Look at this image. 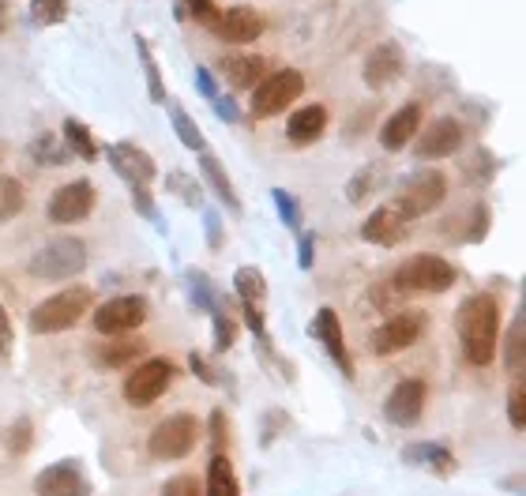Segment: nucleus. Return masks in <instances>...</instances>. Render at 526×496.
<instances>
[{"label":"nucleus","instance_id":"3c124183","mask_svg":"<svg viewBox=\"0 0 526 496\" xmlns=\"http://www.w3.org/2000/svg\"><path fill=\"white\" fill-rule=\"evenodd\" d=\"M188 365H192V372L200 376L203 384H218V372L211 361H203V354H188Z\"/></svg>","mask_w":526,"mask_h":496},{"label":"nucleus","instance_id":"f8f14e48","mask_svg":"<svg viewBox=\"0 0 526 496\" xmlns=\"http://www.w3.org/2000/svg\"><path fill=\"white\" fill-rule=\"evenodd\" d=\"M34 493L38 496H91V478L79 459H61L49 463L46 470L34 474Z\"/></svg>","mask_w":526,"mask_h":496},{"label":"nucleus","instance_id":"7ed1b4c3","mask_svg":"<svg viewBox=\"0 0 526 496\" xmlns=\"http://www.w3.org/2000/svg\"><path fill=\"white\" fill-rule=\"evenodd\" d=\"M91 305H94L91 286H64V290H57L53 297L34 305L31 331L34 335H61L68 327H76Z\"/></svg>","mask_w":526,"mask_h":496},{"label":"nucleus","instance_id":"c85d7f7f","mask_svg":"<svg viewBox=\"0 0 526 496\" xmlns=\"http://www.w3.org/2000/svg\"><path fill=\"white\" fill-rule=\"evenodd\" d=\"M504 365H508L515 376H523L526 365V335H523V312H515L508 335H504Z\"/></svg>","mask_w":526,"mask_h":496},{"label":"nucleus","instance_id":"20e7f679","mask_svg":"<svg viewBox=\"0 0 526 496\" xmlns=\"http://www.w3.org/2000/svg\"><path fill=\"white\" fill-rule=\"evenodd\" d=\"M87 267V245L79 237H53L31 256V279L38 282H68Z\"/></svg>","mask_w":526,"mask_h":496},{"label":"nucleus","instance_id":"aec40b11","mask_svg":"<svg viewBox=\"0 0 526 496\" xmlns=\"http://www.w3.org/2000/svg\"><path fill=\"white\" fill-rule=\"evenodd\" d=\"M403 463L421 466L436 478H451L459 470V459L451 455L448 444H436V440H418V444H406L403 448Z\"/></svg>","mask_w":526,"mask_h":496},{"label":"nucleus","instance_id":"2f4dec72","mask_svg":"<svg viewBox=\"0 0 526 496\" xmlns=\"http://www.w3.org/2000/svg\"><path fill=\"white\" fill-rule=\"evenodd\" d=\"M64 147L72 151V158L79 155L83 162H94V158H98V143H94V136L79 121H64Z\"/></svg>","mask_w":526,"mask_h":496},{"label":"nucleus","instance_id":"f03ea898","mask_svg":"<svg viewBox=\"0 0 526 496\" xmlns=\"http://www.w3.org/2000/svg\"><path fill=\"white\" fill-rule=\"evenodd\" d=\"M455 267L444 260V256H433V252H418L403 264L395 267L391 275V290L399 297H414V294H448L455 286Z\"/></svg>","mask_w":526,"mask_h":496},{"label":"nucleus","instance_id":"864d4df0","mask_svg":"<svg viewBox=\"0 0 526 496\" xmlns=\"http://www.w3.org/2000/svg\"><path fill=\"white\" fill-rule=\"evenodd\" d=\"M263 421H267L271 429H267V433H263L260 440H263V444H271V440H275V436H279L282 429H286V421H290V418H286L282 410H271V414H267V418H263Z\"/></svg>","mask_w":526,"mask_h":496},{"label":"nucleus","instance_id":"423d86ee","mask_svg":"<svg viewBox=\"0 0 526 496\" xmlns=\"http://www.w3.org/2000/svg\"><path fill=\"white\" fill-rule=\"evenodd\" d=\"M200 418L196 414H170L166 421H158L151 440H147V451L158 463H173V459H185L192 455V448L200 444Z\"/></svg>","mask_w":526,"mask_h":496},{"label":"nucleus","instance_id":"bb28decb","mask_svg":"<svg viewBox=\"0 0 526 496\" xmlns=\"http://www.w3.org/2000/svg\"><path fill=\"white\" fill-rule=\"evenodd\" d=\"M233 290H237V301L241 305H263L267 301V282H263L260 267H237L233 275Z\"/></svg>","mask_w":526,"mask_h":496},{"label":"nucleus","instance_id":"f3484780","mask_svg":"<svg viewBox=\"0 0 526 496\" xmlns=\"http://www.w3.org/2000/svg\"><path fill=\"white\" fill-rule=\"evenodd\" d=\"M309 335L320 346H324L327 354H331V361L339 365L342 376H354V365H350V354H346V339H342V324H339V312L335 309H320L316 316H312V327H309Z\"/></svg>","mask_w":526,"mask_h":496},{"label":"nucleus","instance_id":"37998d69","mask_svg":"<svg viewBox=\"0 0 526 496\" xmlns=\"http://www.w3.org/2000/svg\"><path fill=\"white\" fill-rule=\"evenodd\" d=\"M162 496H203V481L192 478V474H181V478H170L162 485Z\"/></svg>","mask_w":526,"mask_h":496},{"label":"nucleus","instance_id":"603ef678","mask_svg":"<svg viewBox=\"0 0 526 496\" xmlns=\"http://www.w3.org/2000/svg\"><path fill=\"white\" fill-rule=\"evenodd\" d=\"M196 87H200V94L207 98V102H215V98H218V83H215V76H211L207 68H196Z\"/></svg>","mask_w":526,"mask_h":496},{"label":"nucleus","instance_id":"0eeeda50","mask_svg":"<svg viewBox=\"0 0 526 496\" xmlns=\"http://www.w3.org/2000/svg\"><path fill=\"white\" fill-rule=\"evenodd\" d=\"M170 384H173V361H166V357H143L140 365L128 372V380H124V403L136 406V410L155 406Z\"/></svg>","mask_w":526,"mask_h":496},{"label":"nucleus","instance_id":"a211bd4d","mask_svg":"<svg viewBox=\"0 0 526 496\" xmlns=\"http://www.w3.org/2000/svg\"><path fill=\"white\" fill-rule=\"evenodd\" d=\"M403 49L395 46V42H380V46H372V53L365 57V87L369 91H384L391 87L395 79L403 76Z\"/></svg>","mask_w":526,"mask_h":496},{"label":"nucleus","instance_id":"ddd939ff","mask_svg":"<svg viewBox=\"0 0 526 496\" xmlns=\"http://www.w3.org/2000/svg\"><path fill=\"white\" fill-rule=\"evenodd\" d=\"M425 399H429V388L425 380H399L384 403V418L395 425V429H410L418 425L421 410H425Z\"/></svg>","mask_w":526,"mask_h":496},{"label":"nucleus","instance_id":"c03bdc74","mask_svg":"<svg viewBox=\"0 0 526 496\" xmlns=\"http://www.w3.org/2000/svg\"><path fill=\"white\" fill-rule=\"evenodd\" d=\"M376 173H380V170H376V166H369L365 173H357V177H350V188H346V200H350V203H361V200H365L372 188H376V185H372V181H376Z\"/></svg>","mask_w":526,"mask_h":496},{"label":"nucleus","instance_id":"39448f33","mask_svg":"<svg viewBox=\"0 0 526 496\" xmlns=\"http://www.w3.org/2000/svg\"><path fill=\"white\" fill-rule=\"evenodd\" d=\"M305 94V76L297 68H279V72H267V76L252 87V117L263 121V117H275L282 109H290Z\"/></svg>","mask_w":526,"mask_h":496},{"label":"nucleus","instance_id":"ea45409f","mask_svg":"<svg viewBox=\"0 0 526 496\" xmlns=\"http://www.w3.org/2000/svg\"><path fill=\"white\" fill-rule=\"evenodd\" d=\"M271 200H275V207H279L282 226H286V230H301V203H297L286 188H275Z\"/></svg>","mask_w":526,"mask_h":496},{"label":"nucleus","instance_id":"f257e3e1","mask_svg":"<svg viewBox=\"0 0 526 496\" xmlns=\"http://www.w3.org/2000/svg\"><path fill=\"white\" fill-rule=\"evenodd\" d=\"M455 335L470 369H489L500 350V305L493 294H470L455 309Z\"/></svg>","mask_w":526,"mask_h":496},{"label":"nucleus","instance_id":"8fccbe9b","mask_svg":"<svg viewBox=\"0 0 526 496\" xmlns=\"http://www.w3.org/2000/svg\"><path fill=\"white\" fill-rule=\"evenodd\" d=\"M485 233H489V207H485V203H478L474 222H470V241L478 245V241H485Z\"/></svg>","mask_w":526,"mask_h":496},{"label":"nucleus","instance_id":"4468645a","mask_svg":"<svg viewBox=\"0 0 526 496\" xmlns=\"http://www.w3.org/2000/svg\"><path fill=\"white\" fill-rule=\"evenodd\" d=\"M418 158L421 162H436V158H448L455 155L459 147H463V124L455 121V117H436L433 124H425L418 128Z\"/></svg>","mask_w":526,"mask_h":496},{"label":"nucleus","instance_id":"473e14b6","mask_svg":"<svg viewBox=\"0 0 526 496\" xmlns=\"http://www.w3.org/2000/svg\"><path fill=\"white\" fill-rule=\"evenodd\" d=\"M31 155L38 166H64V162H72V151H68L64 143L53 140V132H42V136L31 143Z\"/></svg>","mask_w":526,"mask_h":496},{"label":"nucleus","instance_id":"c756f323","mask_svg":"<svg viewBox=\"0 0 526 496\" xmlns=\"http://www.w3.org/2000/svg\"><path fill=\"white\" fill-rule=\"evenodd\" d=\"M185 275H188V294H192V305H196V309H203V312L222 309V301H226V297L215 290V282L207 279L203 271H196V267L185 271Z\"/></svg>","mask_w":526,"mask_h":496},{"label":"nucleus","instance_id":"58836bf2","mask_svg":"<svg viewBox=\"0 0 526 496\" xmlns=\"http://www.w3.org/2000/svg\"><path fill=\"white\" fill-rule=\"evenodd\" d=\"M128 188H132V207H136V211H140L158 233H166V222H162V215H158V203H155V196L147 192V185H128Z\"/></svg>","mask_w":526,"mask_h":496},{"label":"nucleus","instance_id":"5701e85b","mask_svg":"<svg viewBox=\"0 0 526 496\" xmlns=\"http://www.w3.org/2000/svg\"><path fill=\"white\" fill-rule=\"evenodd\" d=\"M327 132V109L324 106H301L294 109V117L286 121V140L294 147H309Z\"/></svg>","mask_w":526,"mask_h":496},{"label":"nucleus","instance_id":"4c0bfd02","mask_svg":"<svg viewBox=\"0 0 526 496\" xmlns=\"http://www.w3.org/2000/svg\"><path fill=\"white\" fill-rule=\"evenodd\" d=\"M211 320H215V354H230L233 342H237V324H233V316L226 309H215L211 312Z\"/></svg>","mask_w":526,"mask_h":496},{"label":"nucleus","instance_id":"72a5a7b5","mask_svg":"<svg viewBox=\"0 0 526 496\" xmlns=\"http://www.w3.org/2000/svg\"><path fill=\"white\" fill-rule=\"evenodd\" d=\"M170 121H173V132H177V140L185 143L188 151H203V147H207V143H203V132L196 128V121L188 117L185 106H173L170 109Z\"/></svg>","mask_w":526,"mask_h":496},{"label":"nucleus","instance_id":"9d476101","mask_svg":"<svg viewBox=\"0 0 526 496\" xmlns=\"http://www.w3.org/2000/svg\"><path fill=\"white\" fill-rule=\"evenodd\" d=\"M421 335H425V316L421 312H399V316H391L372 331L369 350L376 357H391L399 350H410Z\"/></svg>","mask_w":526,"mask_h":496},{"label":"nucleus","instance_id":"49530a36","mask_svg":"<svg viewBox=\"0 0 526 496\" xmlns=\"http://www.w3.org/2000/svg\"><path fill=\"white\" fill-rule=\"evenodd\" d=\"M185 12L196 19V23H203V27H215V19H218L215 0H185Z\"/></svg>","mask_w":526,"mask_h":496},{"label":"nucleus","instance_id":"2eb2a0df","mask_svg":"<svg viewBox=\"0 0 526 496\" xmlns=\"http://www.w3.org/2000/svg\"><path fill=\"white\" fill-rule=\"evenodd\" d=\"M263 16L256 12V8H248V4H233V8H226V12H218L215 19V38H222V42H233V46H248V42H256L263 34Z\"/></svg>","mask_w":526,"mask_h":496},{"label":"nucleus","instance_id":"c9c22d12","mask_svg":"<svg viewBox=\"0 0 526 496\" xmlns=\"http://www.w3.org/2000/svg\"><path fill=\"white\" fill-rule=\"evenodd\" d=\"M31 444H34L31 418H16L12 425H8V433H4V448H8V455H23Z\"/></svg>","mask_w":526,"mask_h":496},{"label":"nucleus","instance_id":"e433bc0d","mask_svg":"<svg viewBox=\"0 0 526 496\" xmlns=\"http://www.w3.org/2000/svg\"><path fill=\"white\" fill-rule=\"evenodd\" d=\"M31 16L42 27H57L68 19V0H31Z\"/></svg>","mask_w":526,"mask_h":496},{"label":"nucleus","instance_id":"cd10ccee","mask_svg":"<svg viewBox=\"0 0 526 496\" xmlns=\"http://www.w3.org/2000/svg\"><path fill=\"white\" fill-rule=\"evenodd\" d=\"M136 53H140V64H143V76H147V94H151V102H166V83H162V72H158V61L155 53H151V42L136 34Z\"/></svg>","mask_w":526,"mask_h":496},{"label":"nucleus","instance_id":"6e6d98bb","mask_svg":"<svg viewBox=\"0 0 526 496\" xmlns=\"http://www.w3.org/2000/svg\"><path fill=\"white\" fill-rule=\"evenodd\" d=\"M215 109H218V117H222V121H237V106H233V102H226V98H222V94H218L215 98Z\"/></svg>","mask_w":526,"mask_h":496},{"label":"nucleus","instance_id":"9b49d317","mask_svg":"<svg viewBox=\"0 0 526 496\" xmlns=\"http://www.w3.org/2000/svg\"><path fill=\"white\" fill-rule=\"evenodd\" d=\"M94 203H98V192H94L91 181H68L61 185L46 203V218L57 222V226H72V222H83L91 218Z\"/></svg>","mask_w":526,"mask_h":496},{"label":"nucleus","instance_id":"1a4fd4ad","mask_svg":"<svg viewBox=\"0 0 526 496\" xmlns=\"http://www.w3.org/2000/svg\"><path fill=\"white\" fill-rule=\"evenodd\" d=\"M147 297L143 294H117L109 297L106 305H98L94 309V331L109 339V335H132V331H140L147 324Z\"/></svg>","mask_w":526,"mask_h":496},{"label":"nucleus","instance_id":"412c9836","mask_svg":"<svg viewBox=\"0 0 526 496\" xmlns=\"http://www.w3.org/2000/svg\"><path fill=\"white\" fill-rule=\"evenodd\" d=\"M418 128H421V106L418 102H406V106H399L384 121V128H380V143H384V151H403L406 143H414Z\"/></svg>","mask_w":526,"mask_h":496},{"label":"nucleus","instance_id":"a878e982","mask_svg":"<svg viewBox=\"0 0 526 496\" xmlns=\"http://www.w3.org/2000/svg\"><path fill=\"white\" fill-rule=\"evenodd\" d=\"M203 496H241V481H237V470H233L230 455H211L207 481H203Z\"/></svg>","mask_w":526,"mask_h":496},{"label":"nucleus","instance_id":"7c9ffc66","mask_svg":"<svg viewBox=\"0 0 526 496\" xmlns=\"http://www.w3.org/2000/svg\"><path fill=\"white\" fill-rule=\"evenodd\" d=\"M27 207V192L16 177H0V226H8L16 215H23Z\"/></svg>","mask_w":526,"mask_h":496},{"label":"nucleus","instance_id":"a19ab883","mask_svg":"<svg viewBox=\"0 0 526 496\" xmlns=\"http://www.w3.org/2000/svg\"><path fill=\"white\" fill-rule=\"evenodd\" d=\"M508 421L515 433L526 429V388H523V376H515V388L508 391Z\"/></svg>","mask_w":526,"mask_h":496},{"label":"nucleus","instance_id":"dca6fc26","mask_svg":"<svg viewBox=\"0 0 526 496\" xmlns=\"http://www.w3.org/2000/svg\"><path fill=\"white\" fill-rule=\"evenodd\" d=\"M106 155H109L113 173H117L121 181H128V185H151V181H155V173H158L155 158L147 155V151H140L136 143H128V140L109 143Z\"/></svg>","mask_w":526,"mask_h":496},{"label":"nucleus","instance_id":"de8ad7c7","mask_svg":"<svg viewBox=\"0 0 526 496\" xmlns=\"http://www.w3.org/2000/svg\"><path fill=\"white\" fill-rule=\"evenodd\" d=\"M312 260H316V233L301 230V241H297V267H301V271H312Z\"/></svg>","mask_w":526,"mask_h":496},{"label":"nucleus","instance_id":"5fc2aeb1","mask_svg":"<svg viewBox=\"0 0 526 496\" xmlns=\"http://www.w3.org/2000/svg\"><path fill=\"white\" fill-rule=\"evenodd\" d=\"M12 350V320H8V309L0 305V357Z\"/></svg>","mask_w":526,"mask_h":496},{"label":"nucleus","instance_id":"6ab92c4d","mask_svg":"<svg viewBox=\"0 0 526 496\" xmlns=\"http://www.w3.org/2000/svg\"><path fill=\"white\" fill-rule=\"evenodd\" d=\"M406 222L410 218L395 207V203H387V207H376L369 218H365V226H361V237L369 241V245H399L406 237Z\"/></svg>","mask_w":526,"mask_h":496},{"label":"nucleus","instance_id":"b1692460","mask_svg":"<svg viewBox=\"0 0 526 496\" xmlns=\"http://www.w3.org/2000/svg\"><path fill=\"white\" fill-rule=\"evenodd\" d=\"M200 170H203V185L211 188V192H215L218 200H222V203H226V207H230L233 215H241L245 207H241V196L233 192L230 173H226V166H222V162H218V158L211 155L207 147H203V151H200Z\"/></svg>","mask_w":526,"mask_h":496},{"label":"nucleus","instance_id":"6e6552de","mask_svg":"<svg viewBox=\"0 0 526 496\" xmlns=\"http://www.w3.org/2000/svg\"><path fill=\"white\" fill-rule=\"evenodd\" d=\"M444 200H448V177H444L440 170L414 173V177H406L403 188L395 192V207H399L406 218L433 215Z\"/></svg>","mask_w":526,"mask_h":496},{"label":"nucleus","instance_id":"4be33fe9","mask_svg":"<svg viewBox=\"0 0 526 496\" xmlns=\"http://www.w3.org/2000/svg\"><path fill=\"white\" fill-rule=\"evenodd\" d=\"M143 354H147V342L132 339V335H109L94 350V361H98V369H121V365H140Z\"/></svg>","mask_w":526,"mask_h":496},{"label":"nucleus","instance_id":"393cba45","mask_svg":"<svg viewBox=\"0 0 526 496\" xmlns=\"http://www.w3.org/2000/svg\"><path fill=\"white\" fill-rule=\"evenodd\" d=\"M218 72L222 79L237 87V91H252L263 76H267V61L263 57H222L218 61Z\"/></svg>","mask_w":526,"mask_h":496},{"label":"nucleus","instance_id":"79ce46f5","mask_svg":"<svg viewBox=\"0 0 526 496\" xmlns=\"http://www.w3.org/2000/svg\"><path fill=\"white\" fill-rule=\"evenodd\" d=\"M211 425H207V433H211V455H226V440H230V429H226V410H211Z\"/></svg>","mask_w":526,"mask_h":496},{"label":"nucleus","instance_id":"f704fd0d","mask_svg":"<svg viewBox=\"0 0 526 496\" xmlns=\"http://www.w3.org/2000/svg\"><path fill=\"white\" fill-rule=\"evenodd\" d=\"M166 188H170L181 203H188V207H196V211L203 207V185H196V177H188L185 170H173L170 177H166Z\"/></svg>","mask_w":526,"mask_h":496},{"label":"nucleus","instance_id":"09e8293b","mask_svg":"<svg viewBox=\"0 0 526 496\" xmlns=\"http://www.w3.org/2000/svg\"><path fill=\"white\" fill-rule=\"evenodd\" d=\"M241 309H245V324H248V331H252L256 339H267V320H263L260 305H241Z\"/></svg>","mask_w":526,"mask_h":496},{"label":"nucleus","instance_id":"a18cd8bd","mask_svg":"<svg viewBox=\"0 0 526 496\" xmlns=\"http://www.w3.org/2000/svg\"><path fill=\"white\" fill-rule=\"evenodd\" d=\"M200 211H203V230H207V245H211V252H222L226 230H222V222H218V211H211V207H200Z\"/></svg>","mask_w":526,"mask_h":496}]
</instances>
